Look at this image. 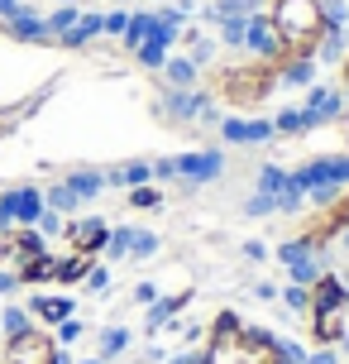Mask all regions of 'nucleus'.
<instances>
[{
	"mask_svg": "<svg viewBox=\"0 0 349 364\" xmlns=\"http://www.w3.org/2000/svg\"><path fill=\"white\" fill-rule=\"evenodd\" d=\"M268 19L277 29V43L292 58H316L326 19H321V0H268Z\"/></svg>",
	"mask_w": 349,
	"mask_h": 364,
	"instance_id": "f257e3e1",
	"label": "nucleus"
},
{
	"mask_svg": "<svg viewBox=\"0 0 349 364\" xmlns=\"http://www.w3.org/2000/svg\"><path fill=\"white\" fill-rule=\"evenodd\" d=\"M273 82H277V73H273L268 58H254V63H239V68H221V73H216V91L239 110L258 106V101L273 91Z\"/></svg>",
	"mask_w": 349,
	"mask_h": 364,
	"instance_id": "f03ea898",
	"label": "nucleus"
},
{
	"mask_svg": "<svg viewBox=\"0 0 349 364\" xmlns=\"http://www.w3.org/2000/svg\"><path fill=\"white\" fill-rule=\"evenodd\" d=\"M5 364H62V350H57V341L43 326H29L19 336H10Z\"/></svg>",
	"mask_w": 349,
	"mask_h": 364,
	"instance_id": "7ed1b4c3",
	"label": "nucleus"
},
{
	"mask_svg": "<svg viewBox=\"0 0 349 364\" xmlns=\"http://www.w3.org/2000/svg\"><path fill=\"white\" fill-rule=\"evenodd\" d=\"M277 264H287V273H292V283H301V288H311L316 278H321V250H316L311 240H287V245H277Z\"/></svg>",
	"mask_w": 349,
	"mask_h": 364,
	"instance_id": "20e7f679",
	"label": "nucleus"
},
{
	"mask_svg": "<svg viewBox=\"0 0 349 364\" xmlns=\"http://www.w3.org/2000/svg\"><path fill=\"white\" fill-rule=\"evenodd\" d=\"M48 206H43V192L38 187H15V192H5L0 197V230H10V225H38Z\"/></svg>",
	"mask_w": 349,
	"mask_h": 364,
	"instance_id": "39448f33",
	"label": "nucleus"
},
{
	"mask_svg": "<svg viewBox=\"0 0 349 364\" xmlns=\"http://www.w3.org/2000/svg\"><path fill=\"white\" fill-rule=\"evenodd\" d=\"M221 168H225V154H221V149H196V154H182V159H172V178L211 182V178H221Z\"/></svg>",
	"mask_w": 349,
	"mask_h": 364,
	"instance_id": "423d86ee",
	"label": "nucleus"
},
{
	"mask_svg": "<svg viewBox=\"0 0 349 364\" xmlns=\"http://www.w3.org/2000/svg\"><path fill=\"white\" fill-rule=\"evenodd\" d=\"M163 110L172 120H216V106H211V96L201 91H163Z\"/></svg>",
	"mask_w": 349,
	"mask_h": 364,
	"instance_id": "0eeeda50",
	"label": "nucleus"
},
{
	"mask_svg": "<svg viewBox=\"0 0 349 364\" xmlns=\"http://www.w3.org/2000/svg\"><path fill=\"white\" fill-rule=\"evenodd\" d=\"M106 240H111V225H106V220L101 216H87V220H72V225H67V245H72L77 255H101V250H106Z\"/></svg>",
	"mask_w": 349,
	"mask_h": 364,
	"instance_id": "6e6552de",
	"label": "nucleus"
},
{
	"mask_svg": "<svg viewBox=\"0 0 349 364\" xmlns=\"http://www.w3.org/2000/svg\"><path fill=\"white\" fill-rule=\"evenodd\" d=\"M10 38H19V43H53V34H48V19L38 15V10H29V5H19L15 15L0 24Z\"/></svg>",
	"mask_w": 349,
	"mask_h": 364,
	"instance_id": "1a4fd4ad",
	"label": "nucleus"
},
{
	"mask_svg": "<svg viewBox=\"0 0 349 364\" xmlns=\"http://www.w3.org/2000/svg\"><path fill=\"white\" fill-rule=\"evenodd\" d=\"M349 331V307H321L311 311V336L316 346H340Z\"/></svg>",
	"mask_w": 349,
	"mask_h": 364,
	"instance_id": "9d476101",
	"label": "nucleus"
},
{
	"mask_svg": "<svg viewBox=\"0 0 349 364\" xmlns=\"http://www.w3.org/2000/svg\"><path fill=\"white\" fill-rule=\"evenodd\" d=\"M221 134L230 144H268L273 139V120H244V115H230L221 125Z\"/></svg>",
	"mask_w": 349,
	"mask_h": 364,
	"instance_id": "9b49d317",
	"label": "nucleus"
},
{
	"mask_svg": "<svg viewBox=\"0 0 349 364\" xmlns=\"http://www.w3.org/2000/svg\"><path fill=\"white\" fill-rule=\"evenodd\" d=\"M306 115H311L316 125H326V120H335L340 110H345V91H331V87H311V96H306Z\"/></svg>",
	"mask_w": 349,
	"mask_h": 364,
	"instance_id": "f8f14e48",
	"label": "nucleus"
},
{
	"mask_svg": "<svg viewBox=\"0 0 349 364\" xmlns=\"http://www.w3.org/2000/svg\"><path fill=\"white\" fill-rule=\"evenodd\" d=\"M29 316H34V321H48V326H57V321H67V316H72V297L38 292V297H29Z\"/></svg>",
	"mask_w": 349,
	"mask_h": 364,
	"instance_id": "ddd939ff",
	"label": "nucleus"
},
{
	"mask_svg": "<svg viewBox=\"0 0 349 364\" xmlns=\"http://www.w3.org/2000/svg\"><path fill=\"white\" fill-rule=\"evenodd\" d=\"M158 73L167 77V87H172V91H192V87H196V77H201V68H196L192 58H172V53H167V63L158 68Z\"/></svg>",
	"mask_w": 349,
	"mask_h": 364,
	"instance_id": "4468645a",
	"label": "nucleus"
},
{
	"mask_svg": "<svg viewBox=\"0 0 349 364\" xmlns=\"http://www.w3.org/2000/svg\"><path fill=\"white\" fill-rule=\"evenodd\" d=\"M153 24H158V15H153V10H139V15H129V24H125V48L129 53H139V43H144L148 34H153Z\"/></svg>",
	"mask_w": 349,
	"mask_h": 364,
	"instance_id": "2eb2a0df",
	"label": "nucleus"
},
{
	"mask_svg": "<svg viewBox=\"0 0 349 364\" xmlns=\"http://www.w3.org/2000/svg\"><path fill=\"white\" fill-rule=\"evenodd\" d=\"M67 187L77 192V201H92L101 187H106V173H96V168H77V173H67Z\"/></svg>",
	"mask_w": 349,
	"mask_h": 364,
	"instance_id": "dca6fc26",
	"label": "nucleus"
},
{
	"mask_svg": "<svg viewBox=\"0 0 349 364\" xmlns=\"http://www.w3.org/2000/svg\"><path fill=\"white\" fill-rule=\"evenodd\" d=\"M87 273H92V255H77V250L67 259H57V264H53V278H57V283H82Z\"/></svg>",
	"mask_w": 349,
	"mask_h": 364,
	"instance_id": "f3484780",
	"label": "nucleus"
},
{
	"mask_svg": "<svg viewBox=\"0 0 349 364\" xmlns=\"http://www.w3.org/2000/svg\"><path fill=\"white\" fill-rule=\"evenodd\" d=\"M311 77H316V58H292V63H282L277 82H287V87H311Z\"/></svg>",
	"mask_w": 349,
	"mask_h": 364,
	"instance_id": "a211bd4d",
	"label": "nucleus"
},
{
	"mask_svg": "<svg viewBox=\"0 0 349 364\" xmlns=\"http://www.w3.org/2000/svg\"><path fill=\"white\" fill-rule=\"evenodd\" d=\"M148 178H153V164H144V159H134V164L106 173V182H120V187H144Z\"/></svg>",
	"mask_w": 349,
	"mask_h": 364,
	"instance_id": "6ab92c4d",
	"label": "nucleus"
},
{
	"mask_svg": "<svg viewBox=\"0 0 349 364\" xmlns=\"http://www.w3.org/2000/svg\"><path fill=\"white\" fill-rule=\"evenodd\" d=\"M306 129H316V120H311L301 106H297V110H277L273 134H306Z\"/></svg>",
	"mask_w": 349,
	"mask_h": 364,
	"instance_id": "aec40b11",
	"label": "nucleus"
},
{
	"mask_svg": "<svg viewBox=\"0 0 349 364\" xmlns=\"http://www.w3.org/2000/svg\"><path fill=\"white\" fill-rule=\"evenodd\" d=\"M29 326H34L29 307H5L0 311V331H5V336H19V331H29Z\"/></svg>",
	"mask_w": 349,
	"mask_h": 364,
	"instance_id": "412c9836",
	"label": "nucleus"
},
{
	"mask_svg": "<svg viewBox=\"0 0 349 364\" xmlns=\"http://www.w3.org/2000/svg\"><path fill=\"white\" fill-rule=\"evenodd\" d=\"M43 206H48V211H77L82 201H77V192L67 187V182H62V187H48V197H43Z\"/></svg>",
	"mask_w": 349,
	"mask_h": 364,
	"instance_id": "4be33fe9",
	"label": "nucleus"
},
{
	"mask_svg": "<svg viewBox=\"0 0 349 364\" xmlns=\"http://www.w3.org/2000/svg\"><path fill=\"white\" fill-rule=\"evenodd\" d=\"M77 19H82V10H77V5H57L53 15H48V34H53V38H57V34H67Z\"/></svg>",
	"mask_w": 349,
	"mask_h": 364,
	"instance_id": "5701e85b",
	"label": "nucleus"
},
{
	"mask_svg": "<svg viewBox=\"0 0 349 364\" xmlns=\"http://www.w3.org/2000/svg\"><path fill=\"white\" fill-rule=\"evenodd\" d=\"M129 206H139V211H158V206H163V192H158V187H129Z\"/></svg>",
	"mask_w": 349,
	"mask_h": 364,
	"instance_id": "b1692460",
	"label": "nucleus"
},
{
	"mask_svg": "<svg viewBox=\"0 0 349 364\" xmlns=\"http://www.w3.org/2000/svg\"><path fill=\"white\" fill-rule=\"evenodd\" d=\"M316 58H345V29H326L321 34V48H316Z\"/></svg>",
	"mask_w": 349,
	"mask_h": 364,
	"instance_id": "393cba45",
	"label": "nucleus"
},
{
	"mask_svg": "<svg viewBox=\"0 0 349 364\" xmlns=\"http://www.w3.org/2000/svg\"><path fill=\"white\" fill-rule=\"evenodd\" d=\"M125 346H129V331L125 326H111L106 336H101V355H120Z\"/></svg>",
	"mask_w": 349,
	"mask_h": 364,
	"instance_id": "a878e982",
	"label": "nucleus"
},
{
	"mask_svg": "<svg viewBox=\"0 0 349 364\" xmlns=\"http://www.w3.org/2000/svg\"><path fill=\"white\" fill-rule=\"evenodd\" d=\"M244 24H249V19H221V38L230 48H244Z\"/></svg>",
	"mask_w": 349,
	"mask_h": 364,
	"instance_id": "bb28decb",
	"label": "nucleus"
},
{
	"mask_svg": "<svg viewBox=\"0 0 349 364\" xmlns=\"http://www.w3.org/2000/svg\"><path fill=\"white\" fill-rule=\"evenodd\" d=\"M129 245H134V230H129V225H125V230H111V240H106V250H111L115 259H125Z\"/></svg>",
	"mask_w": 349,
	"mask_h": 364,
	"instance_id": "cd10ccee",
	"label": "nucleus"
},
{
	"mask_svg": "<svg viewBox=\"0 0 349 364\" xmlns=\"http://www.w3.org/2000/svg\"><path fill=\"white\" fill-rule=\"evenodd\" d=\"M282 297H287V307H292V311H311V288H301V283H292Z\"/></svg>",
	"mask_w": 349,
	"mask_h": 364,
	"instance_id": "c85d7f7f",
	"label": "nucleus"
},
{
	"mask_svg": "<svg viewBox=\"0 0 349 364\" xmlns=\"http://www.w3.org/2000/svg\"><path fill=\"white\" fill-rule=\"evenodd\" d=\"M153 250H158V235H148V230H134V245H129V255L144 259V255H153Z\"/></svg>",
	"mask_w": 349,
	"mask_h": 364,
	"instance_id": "c756f323",
	"label": "nucleus"
},
{
	"mask_svg": "<svg viewBox=\"0 0 349 364\" xmlns=\"http://www.w3.org/2000/svg\"><path fill=\"white\" fill-rule=\"evenodd\" d=\"M268 211H277V201L268 197V192H258V197H249V206H244V216H268Z\"/></svg>",
	"mask_w": 349,
	"mask_h": 364,
	"instance_id": "7c9ffc66",
	"label": "nucleus"
},
{
	"mask_svg": "<svg viewBox=\"0 0 349 364\" xmlns=\"http://www.w3.org/2000/svg\"><path fill=\"white\" fill-rule=\"evenodd\" d=\"M125 24H129L125 10H111V15H101V34H125Z\"/></svg>",
	"mask_w": 349,
	"mask_h": 364,
	"instance_id": "2f4dec72",
	"label": "nucleus"
},
{
	"mask_svg": "<svg viewBox=\"0 0 349 364\" xmlns=\"http://www.w3.org/2000/svg\"><path fill=\"white\" fill-rule=\"evenodd\" d=\"M82 283H87L92 292H106V283H111V273H106V269H96V264H92V273H87Z\"/></svg>",
	"mask_w": 349,
	"mask_h": 364,
	"instance_id": "473e14b6",
	"label": "nucleus"
},
{
	"mask_svg": "<svg viewBox=\"0 0 349 364\" xmlns=\"http://www.w3.org/2000/svg\"><path fill=\"white\" fill-rule=\"evenodd\" d=\"M77 336H82V321H72V316L57 321V341H77Z\"/></svg>",
	"mask_w": 349,
	"mask_h": 364,
	"instance_id": "72a5a7b5",
	"label": "nucleus"
},
{
	"mask_svg": "<svg viewBox=\"0 0 349 364\" xmlns=\"http://www.w3.org/2000/svg\"><path fill=\"white\" fill-rule=\"evenodd\" d=\"M301 364H340V360H335V350H331V346H321L316 355H306Z\"/></svg>",
	"mask_w": 349,
	"mask_h": 364,
	"instance_id": "f704fd0d",
	"label": "nucleus"
},
{
	"mask_svg": "<svg viewBox=\"0 0 349 364\" xmlns=\"http://www.w3.org/2000/svg\"><path fill=\"white\" fill-rule=\"evenodd\" d=\"M19 288V273H10V269H0V292H15Z\"/></svg>",
	"mask_w": 349,
	"mask_h": 364,
	"instance_id": "c9c22d12",
	"label": "nucleus"
},
{
	"mask_svg": "<svg viewBox=\"0 0 349 364\" xmlns=\"http://www.w3.org/2000/svg\"><path fill=\"white\" fill-rule=\"evenodd\" d=\"M134 297H139V302H153V297H158V288H153V283H139V288H134Z\"/></svg>",
	"mask_w": 349,
	"mask_h": 364,
	"instance_id": "e433bc0d",
	"label": "nucleus"
},
{
	"mask_svg": "<svg viewBox=\"0 0 349 364\" xmlns=\"http://www.w3.org/2000/svg\"><path fill=\"white\" fill-rule=\"evenodd\" d=\"M263 255H268V250H263L258 240H249V245H244V259H263Z\"/></svg>",
	"mask_w": 349,
	"mask_h": 364,
	"instance_id": "4c0bfd02",
	"label": "nucleus"
},
{
	"mask_svg": "<svg viewBox=\"0 0 349 364\" xmlns=\"http://www.w3.org/2000/svg\"><path fill=\"white\" fill-rule=\"evenodd\" d=\"M345 96H349V58H345Z\"/></svg>",
	"mask_w": 349,
	"mask_h": 364,
	"instance_id": "58836bf2",
	"label": "nucleus"
},
{
	"mask_svg": "<svg viewBox=\"0 0 349 364\" xmlns=\"http://www.w3.org/2000/svg\"><path fill=\"white\" fill-rule=\"evenodd\" d=\"M340 346H345V350H349V331H345V341H340Z\"/></svg>",
	"mask_w": 349,
	"mask_h": 364,
	"instance_id": "ea45409f",
	"label": "nucleus"
},
{
	"mask_svg": "<svg viewBox=\"0 0 349 364\" xmlns=\"http://www.w3.org/2000/svg\"><path fill=\"white\" fill-rule=\"evenodd\" d=\"M345 245H349V230H345Z\"/></svg>",
	"mask_w": 349,
	"mask_h": 364,
	"instance_id": "a19ab883",
	"label": "nucleus"
}]
</instances>
